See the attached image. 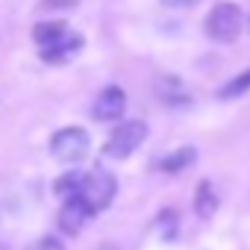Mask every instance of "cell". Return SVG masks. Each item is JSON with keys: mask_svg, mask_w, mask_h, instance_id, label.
Returning <instances> with one entry per match:
<instances>
[{"mask_svg": "<svg viewBox=\"0 0 250 250\" xmlns=\"http://www.w3.org/2000/svg\"><path fill=\"white\" fill-rule=\"evenodd\" d=\"M115 191H118V183L109 171H91V174H83V183H80V191L77 197L85 203V209L94 215V212H103L112 200H115Z\"/></svg>", "mask_w": 250, "mask_h": 250, "instance_id": "6da1fadb", "label": "cell"}, {"mask_svg": "<svg viewBox=\"0 0 250 250\" xmlns=\"http://www.w3.org/2000/svg\"><path fill=\"white\" fill-rule=\"evenodd\" d=\"M241 33V9L235 3H215V9L206 15V36L227 44Z\"/></svg>", "mask_w": 250, "mask_h": 250, "instance_id": "7a4b0ae2", "label": "cell"}, {"mask_svg": "<svg viewBox=\"0 0 250 250\" xmlns=\"http://www.w3.org/2000/svg\"><path fill=\"white\" fill-rule=\"evenodd\" d=\"M88 147H91V142H88V133L83 127H65L50 139V153L68 165L83 162L88 156Z\"/></svg>", "mask_w": 250, "mask_h": 250, "instance_id": "3957f363", "label": "cell"}, {"mask_svg": "<svg viewBox=\"0 0 250 250\" xmlns=\"http://www.w3.org/2000/svg\"><path fill=\"white\" fill-rule=\"evenodd\" d=\"M147 139V124L145 121H124L121 127L109 136L103 153L112 156V159H127L130 153L139 150V145Z\"/></svg>", "mask_w": 250, "mask_h": 250, "instance_id": "277c9868", "label": "cell"}, {"mask_svg": "<svg viewBox=\"0 0 250 250\" xmlns=\"http://www.w3.org/2000/svg\"><path fill=\"white\" fill-rule=\"evenodd\" d=\"M124 109H127V94H124V88L109 85L97 94L91 115H94V121H118L124 115Z\"/></svg>", "mask_w": 250, "mask_h": 250, "instance_id": "5b68a950", "label": "cell"}, {"mask_svg": "<svg viewBox=\"0 0 250 250\" xmlns=\"http://www.w3.org/2000/svg\"><path fill=\"white\" fill-rule=\"evenodd\" d=\"M88 218H91V212L85 209V203H83L80 197L65 200L62 209H59V227H62V232H68V235H77V232L85 227Z\"/></svg>", "mask_w": 250, "mask_h": 250, "instance_id": "8992f818", "label": "cell"}, {"mask_svg": "<svg viewBox=\"0 0 250 250\" xmlns=\"http://www.w3.org/2000/svg\"><path fill=\"white\" fill-rule=\"evenodd\" d=\"M80 44H83V39H80L77 33H71V30H68L59 42H53L50 47H44V50H42V59H44V62H65L71 53H77V50H80Z\"/></svg>", "mask_w": 250, "mask_h": 250, "instance_id": "52a82bcc", "label": "cell"}, {"mask_svg": "<svg viewBox=\"0 0 250 250\" xmlns=\"http://www.w3.org/2000/svg\"><path fill=\"white\" fill-rule=\"evenodd\" d=\"M65 33H68V27H65L62 21H42V24H36L33 39H36V44L44 50V47H50L53 42H59Z\"/></svg>", "mask_w": 250, "mask_h": 250, "instance_id": "ba28073f", "label": "cell"}, {"mask_svg": "<svg viewBox=\"0 0 250 250\" xmlns=\"http://www.w3.org/2000/svg\"><path fill=\"white\" fill-rule=\"evenodd\" d=\"M194 147H180V150H174L171 156H165L162 162H159V168L162 171H168V174H177V171H183V168H188L191 162H194Z\"/></svg>", "mask_w": 250, "mask_h": 250, "instance_id": "9c48e42d", "label": "cell"}, {"mask_svg": "<svg viewBox=\"0 0 250 250\" xmlns=\"http://www.w3.org/2000/svg\"><path fill=\"white\" fill-rule=\"evenodd\" d=\"M194 209H197V215H203V218H209L215 209H218V197H215V191H212V186L203 180L200 186H197V197H194Z\"/></svg>", "mask_w": 250, "mask_h": 250, "instance_id": "30bf717a", "label": "cell"}, {"mask_svg": "<svg viewBox=\"0 0 250 250\" xmlns=\"http://www.w3.org/2000/svg\"><path fill=\"white\" fill-rule=\"evenodd\" d=\"M80 183H83V174L71 171V174H65V177H59V180H56V194H59V197H65V200H71V197H77Z\"/></svg>", "mask_w": 250, "mask_h": 250, "instance_id": "8fae6325", "label": "cell"}, {"mask_svg": "<svg viewBox=\"0 0 250 250\" xmlns=\"http://www.w3.org/2000/svg\"><path fill=\"white\" fill-rule=\"evenodd\" d=\"M250 88V71H244L241 77H235V80H229L221 91H218V97H224V100H229V97H238V94H244Z\"/></svg>", "mask_w": 250, "mask_h": 250, "instance_id": "7c38bea8", "label": "cell"}, {"mask_svg": "<svg viewBox=\"0 0 250 250\" xmlns=\"http://www.w3.org/2000/svg\"><path fill=\"white\" fill-rule=\"evenodd\" d=\"M27 250H65V247H62V241H59V238H50V235H44V238L33 241Z\"/></svg>", "mask_w": 250, "mask_h": 250, "instance_id": "4fadbf2b", "label": "cell"}, {"mask_svg": "<svg viewBox=\"0 0 250 250\" xmlns=\"http://www.w3.org/2000/svg\"><path fill=\"white\" fill-rule=\"evenodd\" d=\"M165 6H171V9H186V6H194V3H200V0H162Z\"/></svg>", "mask_w": 250, "mask_h": 250, "instance_id": "5bb4252c", "label": "cell"}]
</instances>
